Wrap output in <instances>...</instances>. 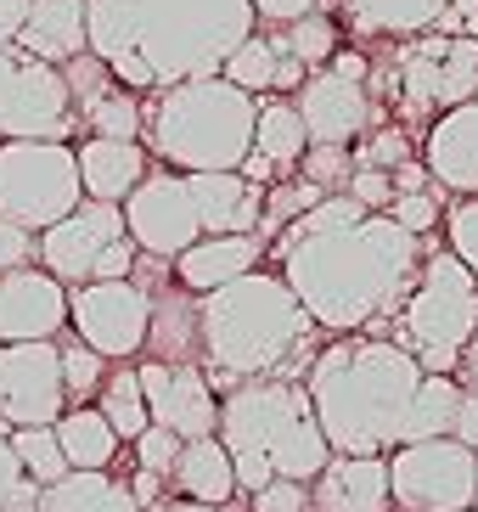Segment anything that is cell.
<instances>
[{
	"label": "cell",
	"mask_w": 478,
	"mask_h": 512,
	"mask_svg": "<svg viewBox=\"0 0 478 512\" xmlns=\"http://www.w3.org/2000/svg\"><path fill=\"white\" fill-rule=\"evenodd\" d=\"M422 254L428 248L417 231H405L394 214L355 203L349 192H327L276 231L282 282L299 293L315 327L327 332L377 327L389 338V321L411 293Z\"/></svg>",
	"instance_id": "1"
},
{
	"label": "cell",
	"mask_w": 478,
	"mask_h": 512,
	"mask_svg": "<svg viewBox=\"0 0 478 512\" xmlns=\"http://www.w3.org/2000/svg\"><path fill=\"white\" fill-rule=\"evenodd\" d=\"M254 29V0H85V46L135 96L220 74Z\"/></svg>",
	"instance_id": "2"
},
{
	"label": "cell",
	"mask_w": 478,
	"mask_h": 512,
	"mask_svg": "<svg viewBox=\"0 0 478 512\" xmlns=\"http://www.w3.org/2000/svg\"><path fill=\"white\" fill-rule=\"evenodd\" d=\"M315 321L299 293L270 271H248L197 293V366L214 389L248 383V377H299L310 366Z\"/></svg>",
	"instance_id": "3"
},
{
	"label": "cell",
	"mask_w": 478,
	"mask_h": 512,
	"mask_svg": "<svg viewBox=\"0 0 478 512\" xmlns=\"http://www.w3.org/2000/svg\"><path fill=\"white\" fill-rule=\"evenodd\" d=\"M422 383V366L394 338H344L321 349L304 372L315 422L338 456H389L400 417Z\"/></svg>",
	"instance_id": "4"
},
{
	"label": "cell",
	"mask_w": 478,
	"mask_h": 512,
	"mask_svg": "<svg viewBox=\"0 0 478 512\" xmlns=\"http://www.w3.org/2000/svg\"><path fill=\"white\" fill-rule=\"evenodd\" d=\"M254 113L259 102L237 91L225 74L209 79H180L164 91H147L141 102V147L152 164H169L180 175L197 169H242L254 152Z\"/></svg>",
	"instance_id": "5"
},
{
	"label": "cell",
	"mask_w": 478,
	"mask_h": 512,
	"mask_svg": "<svg viewBox=\"0 0 478 512\" xmlns=\"http://www.w3.org/2000/svg\"><path fill=\"white\" fill-rule=\"evenodd\" d=\"M220 445L231 456H265L276 479L310 484L327 467L332 445L315 422L310 389L299 377H248L231 383L220 400Z\"/></svg>",
	"instance_id": "6"
},
{
	"label": "cell",
	"mask_w": 478,
	"mask_h": 512,
	"mask_svg": "<svg viewBox=\"0 0 478 512\" xmlns=\"http://www.w3.org/2000/svg\"><path fill=\"white\" fill-rule=\"evenodd\" d=\"M478 332V276L450 248H428L411 293L389 321V338L417 355L422 372H456L467 338Z\"/></svg>",
	"instance_id": "7"
},
{
	"label": "cell",
	"mask_w": 478,
	"mask_h": 512,
	"mask_svg": "<svg viewBox=\"0 0 478 512\" xmlns=\"http://www.w3.org/2000/svg\"><path fill=\"white\" fill-rule=\"evenodd\" d=\"M85 203L79 158L68 141H0V214L40 237Z\"/></svg>",
	"instance_id": "8"
},
{
	"label": "cell",
	"mask_w": 478,
	"mask_h": 512,
	"mask_svg": "<svg viewBox=\"0 0 478 512\" xmlns=\"http://www.w3.org/2000/svg\"><path fill=\"white\" fill-rule=\"evenodd\" d=\"M394 512H462L478 507V451L456 434L417 439L389 451Z\"/></svg>",
	"instance_id": "9"
},
{
	"label": "cell",
	"mask_w": 478,
	"mask_h": 512,
	"mask_svg": "<svg viewBox=\"0 0 478 512\" xmlns=\"http://www.w3.org/2000/svg\"><path fill=\"white\" fill-rule=\"evenodd\" d=\"M79 130L57 62L0 46V141H68Z\"/></svg>",
	"instance_id": "10"
},
{
	"label": "cell",
	"mask_w": 478,
	"mask_h": 512,
	"mask_svg": "<svg viewBox=\"0 0 478 512\" xmlns=\"http://www.w3.org/2000/svg\"><path fill=\"white\" fill-rule=\"evenodd\" d=\"M68 327H74L96 355H107V361H135V355L147 349V327H152L147 287L135 282V276L68 287Z\"/></svg>",
	"instance_id": "11"
},
{
	"label": "cell",
	"mask_w": 478,
	"mask_h": 512,
	"mask_svg": "<svg viewBox=\"0 0 478 512\" xmlns=\"http://www.w3.org/2000/svg\"><path fill=\"white\" fill-rule=\"evenodd\" d=\"M478 96V40L473 34H445V40H417L400 57V113L428 119L445 107Z\"/></svg>",
	"instance_id": "12"
},
{
	"label": "cell",
	"mask_w": 478,
	"mask_h": 512,
	"mask_svg": "<svg viewBox=\"0 0 478 512\" xmlns=\"http://www.w3.org/2000/svg\"><path fill=\"white\" fill-rule=\"evenodd\" d=\"M124 209V231L141 254H158V259H175L186 254L197 237H203V220H197V203L186 192V175L169 164L147 169L141 186L119 203Z\"/></svg>",
	"instance_id": "13"
},
{
	"label": "cell",
	"mask_w": 478,
	"mask_h": 512,
	"mask_svg": "<svg viewBox=\"0 0 478 512\" xmlns=\"http://www.w3.org/2000/svg\"><path fill=\"white\" fill-rule=\"evenodd\" d=\"M299 119L304 136L321 147H349L355 136L372 130V96H366V62L360 57H332V68H315L299 85Z\"/></svg>",
	"instance_id": "14"
},
{
	"label": "cell",
	"mask_w": 478,
	"mask_h": 512,
	"mask_svg": "<svg viewBox=\"0 0 478 512\" xmlns=\"http://www.w3.org/2000/svg\"><path fill=\"white\" fill-rule=\"evenodd\" d=\"M62 411H68V394H62L57 338L0 344V422L34 428V422H57Z\"/></svg>",
	"instance_id": "15"
},
{
	"label": "cell",
	"mask_w": 478,
	"mask_h": 512,
	"mask_svg": "<svg viewBox=\"0 0 478 512\" xmlns=\"http://www.w3.org/2000/svg\"><path fill=\"white\" fill-rule=\"evenodd\" d=\"M119 237H130V231H124V209H119V203H96V197H85L79 209L62 214L57 226L40 231L34 265H45L62 287H79V282L96 276V259H102Z\"/></svg>",
	"instance_id": "16"
},
{
	"label": "cell",
	"mask_w": 478,
	"mask_h": 512,
	"mask_svg": "<svg viewBox=\"0 0 478 512\" xmlns=\"http://www.w3.org/2000/svg\"><path fill=\"white\" fill-rule=\"evenodd\" d=\"M141 394H147V417L180 439H203L220 428V394L209 372L197 361H141Z\"/></svg>",
	"instance_id": "17"
},
{
	"label": "cell",
	"mask_w": 478,
	"mask_h": 512,
	"mask_svg": "<svg viewBox=\"0 0 478 512\" xmlns=\"http://www.w3.org/2000/svg\"><path fill=\"white\" fill-rule=\"evenodd\" d=\"M68 96H74V119L85 124V136H113V141H141V96L130 85L107 74V62L96 51L62 62Z\"/></svg>",
	"instance_id": "18"
},
{
	"label": "cell",
	"mask_w": 478,
	"mask_h": 512,
	"mask_svg": "<svg viewBox=\"0 0 478 512\" xmlns=\"http://www.w3.org/2000/svg\"><path fill=\"white\" fill-rule=\"evenodd\" d=\"M68 327V287L45 265H17L0 276V344L57 338Z\"/></svg>",
	"instance_id": "19"
},
{
	"label": "cell",
	"mask_w": 478,
	"mask_h": 512,
	"mask_svg": "<svg viewBox=\"0 0 478 512\" xmlns=\"http://www.w3.org/2000/svg\"><path fill=\"white\" fill-rule=\"evenodd\" d=\"M422 164H428L434 186L462 192V197H478V96L445 107V113L428 124Z\"/></svg>",
	"instance_id": "20"
},
{
	"label": "cell",
	"mask_w": 478,
	"mask_h": 512,
	"mask_svg": "<svg viewBox=\"0 0 478 512\" xmlns=\"http://www.w3.org/2000/svg\"><path fill=\"white\" fill-rule=\"evenodd\" d=\"M389 456H327L310 479V512H389Z\"/></svg>",
	"instance_id": "21"
},
{
	"label": "cell",
	"mask_w": 478,
	"mask_h": 512,
	"mask_svg": "<svg viewBox=\"0 0 478 512\" xmlns=\"http://www.w3.org/2000/svg\"><path fill=\"white\" fill-rule=\"evenodd\" d=\"M265 259V237L259 231H220V237H197L186 254L169 259V271L186 293H214L220 282H237V276L259 271Z\"/></svg>",
	"instance_id": "22"
},
{
	"label": "cell",
	"mask_w": 478,
	"mask_h": 512,
	"mask_svg": "<svg viewBox=\"0 0 478 512\" xmlns=\"http://www.w3.org/2000/svg\"><path fill=\"white\" fill-rule=\"evenodd\" d=\"M186 192H192V203H197L203 237H220V231H259L265 192H259V181H248L242 169H197V175H186Z\"/></svg>",
	"instance_id": "23"
},
{
	"label": "cell",
	"mask_w": 478,
	"mask_h": 512,
	"mask_svg": "<svg viewBox=\"0 0 478 512\" xmlns=\"http://www.w3.org/2000/svg\"><path fill=\"white\" fill-rule=\"evenodd\" d=\"M74 158H79V186L96 203H124L152 169V152L141 141H113V136H85L74 147Z\"/></svg>",
	"instance_id": "24"
},
{
	"label": "cell",
	"mask_w": 478,
	"mask_h": 512,
	"mask_svg": "<svg viewBox=\"0 0 478 512\" xmlns=\"http://www.w3.org/2000/svg\"><path fill=\"white\" fill-rule=\"evenodd\" d=\"M169 484H175V496L209 501V507H231V501H237V467H231V451L220 445V434L180 439Z\"/></svg>",
	"instance_id": "25"
},
{
	"label": "cell",
	"mask_w": 478,
	"mask_h": 512,
	"mask_svg": "<svg viewBox=\"0 0 478 512\" xmlns=\"http://www.w3.org/2000/svg\"><path fill=\"white\" fill-rule=\"evenodd\" d=\"M17 51H29V57L40 62H68L79 57L85 46V0H29V23H23V34L12 40Z\"/></svg>",
	"instance_id": "26"
},
{
	"label": "cell",
	"mask_w": 478,
	"mask_h": 512,
	"mask_svg": "<svg viewBox=\"0 0 478 512\" xmlns=\"http://www.w3.org/2000/svg\"><path fill=\"white\" fill-rule=\"evenodd\" d=\"M220 74L231 79L237 91H248V96H254V91H299V85H304V62L287 57V46L276 40V29H270V34L254 29L237 51H231V57H225Z\"/></svg>",
	"instance_id": "27"
},
{
	"label": "cell",
	"mask_w": 478,
	"mask_h": 512,
	"mask_svg": "<svg viewBox=\"0 0 478 512\" xmlns=\"http://www.w3.org/2000/svg\"><path fill=\"white\" fill-rule=\"evenodd\" d=\"M40 512H141L130 496V479L113 467H68L57 484L40 490Z\"/></svg>",
	"instance_id": "28"
},
{
	"label": "cell",
	"mask_w": 478,
	"mask_h": 512,
	"mask_svg": "<svg viewBox=\"0 0 478 512\" xmlns=\"http://www.w3.org/2000/svg\"><path fill=\"white\" fill-rule=\"evenodd\" d=\"M456 406H462V383L456 372H422L417 394L400 417V445H417V439H439L456 428Z\"/></svg>",
	"instance_id": "29"
},
{
	"label": "cell",
	"mask_w": 478,
	"mask_h": 512,
	"mask_svg": "<svg viewBox=\"0 0 478 512\" xmlns=\"http://www.w3.org/2000/svg\"><path fill=\"white\" fill-rule=\"evenodd\" d=\"M51 428H57V445H62V456H68V467H113L119 462L124 439L113 434V422L96 406H68Z\"/></svg>",
	"instance_id": "30"
},
{
	"label": "cell",
	"mask_w": 478,
	"mask_h": 512,
	"mask_svg": "<svg viewBox=\"0 0 478 512\" xmlns=\"http://www.w3.org/2000/svg\"><path fill=\"white\" fill-rule=\"evenodd\" d=\"M360 34H428L450 12V0H344Z\"/></svg>",
	"instance_id": "31"
},
{
	"label": "cell",
	"mask_w": 478,
	"mask_h": 512,
	"mask_svg": "<svg viewBox=\"0 0 478 512\" xmlns=\"http://www.w3.org/2000/svg\"><path fill=\"white\" fill-rule=\"evenodd\" d=\"M304 147H310V136H304L299 107L282 102V96L259 102V113H254V152L259 158H265L270 169H293L304 158Z\"/></svg>",
	"instance_id": "32"
},
{
	"label": "cell",
	"mask_w": 478,
	"mask_h": 512,
	"mask_svg": "<svg viewBox=\"0 0 478 512\" xmlns=\"http://www.w3.org/2000/svg\"><path fill=\"white\" fill-rule=\"evenodd\" d=\"M90 406L113 422V434H119L124 445H130V439L152 422V417H147V394H141V372H135L130 361H113V366H107L102 389H96V400H90Z\"/></svg>",
	"instance_id": "33"
},
{
	"label": "cell",
	"mask_w": 478,
	"mask_h": 512,
	"mask_svg": "<svg viewBox=\"0 0 478 512\" xmlns=\"http://www.w3.org/2000/svg\"><path fill=\"white\" fill-rule=\"evenodd\" d=\"M57 361H62V394H68V406H90L96 389H102L107 366H113L107 355H96V349L68 327L57 332Z\"/></svg>",
	"instance_id": "34"
},
{
	"label": "cell",
	"mask_w": 478,
	"mask_h": 512,
	"mask_svg": "<svg viewBox=\"0 0 478 512\" xmlns=\"http://www.w3.org/2000/svg\"><path fill=\"white\" fill-rule=\"evenodd\" d=\"M12 451H17V462H23V473H29L34 484H57L62 473H68V456H62V445H57V428L51 422H34V428H12Z\"/></svg>",
	"instance_id": "35"
},
{
	"label": "cell",
	"mask_w": 478,
	"mask_h": 512,
	"mask_svg": "<svg viewBox=\"0 0 478 512\" xmlns=\"http://www.w3.org/2000/svg\"><path fill=\"white\" fill-rule=\"evenodd\" d=\"M276 40H282L287 57H299L304 68H321V62L338 57V23L321 17V12H304V17H293V23H282Z\"/></svg>",
	"instance_id": "36"
},
{
	"label": "cell",
	"mask_w": 478,
	"mask_h": 512,
	"mask_svg": "<svg viewBox=\"0 0 478 512\" xmlns=\"http://www.w3.org/2000/svg\"><path fill=\"white\" fill-rule=\"evenodd\" d=\"M0 512H40V484L23 473L6 434H0Z\"/></svg>",
	"instance_id": "37"
},
{
	"label": "cell",
	"mask_w": 478,
	"mask_h": 512,
	"mask_svg": "<svg viewBox=\"0 0 478 512\" xmlns=\"http://www.w3.org/2000/svg\"><path fill=\"white\" fill-rule=\"evenodd\" d=\"M321 197H327V192H321L315 181H299V186H276V197H270V209L259 214V237L270 242L276 231L287 226V220H299V214L310 209V203H321Z\"/></svg>",
	"instance_id": "38"
},
{
	"label": "cell",
	"mask_w": 478,
	"mask_h": 512,
	"mask_svg": "<svg viewBox=\"0 0 478 512\" xmlns=\"http://www.w3.org/2000/svg\"><path fill=\"white\" fill-rule=\"evenodd\" d=\"M445 231H450V254H456V259L467 265V271L478 276V197H462V203H450Z\"/></svg>",
	"instance_id": "39"
},
{
	"label": "cell",
	"mask_w": 478,
	"mask_h": 512,
	"mask_svg": "<svg viewBox=\"0 0 478 512\" xmlns=\"http://www.w3.org/2000/svg\"><path fill=\"white\" fill-rule=\"evenodd\" d=\"M130 451H135V467H147V473H164L169 479V467H175V456H180V434L147 422V428L130 439Z\"/></svg>",
	"instance_id": "40"
},
{
	"label": "cell",
	"mask_w": 478,
	"mask_h": 512,
	"mask_svg": "<svg viewBox=\"0 0 478 512\" xmlns=\"http://www.w3.org/2000/svg\"><path fill=\"white\" fill-rule=\"evenodd\" d=\"M304 152H310V158H304V181H315L321 192L349 181V169H355V152L349 147H321V141H310Z\"/></svg>",
	"instance_id": "41"
},
{
	"label": "cell",
	"mask_w": 478,
	"mask_h": 512,
	"mask_svg": "<svg viewBox=\"0 0 478 512\" xmlns=\"http://www.w3.org/2000/svg\"><path fill=\"white\" fill-rule=\"evenodd\" d=\"M383 214H394L405 231H417V237H428V231L439 226V197L422 186V192H394V203Z\"/></svg>",
	"instance_id": "42"
},
{
	"label": "cell",
	"mask_w": 478,
	"mask_h": 512,
	"mask_svg": "<svg viewBox=\"0 0 478 512\" xmlns=\"http://www.w3.org/2000/svg\"><path fill=\"white\" fill-rule=\"evenodd\" d=\"M254 512H310V484L304 479H270L248 496Z\"/></svg>",
	"instance_id": "43"
},
{
	"label": "cell",
	"mask_w": 478,
	"mask_h": 512,
	"mask_svg": "<svg viewBox=\"0 0 478 512\" xmlns=\"http://www.w3.org/2000/svg\"><path fill=\"white\" fill-rule=\"evenodd\" d=\"M349 197H355V203H366V209L383 214V209L394 203V175H389V169H366V164L349 169Z\"/></svg>",
	"instance_id": "44"
},
{
	"label": "cell",
	"mask_w": 478,
	"mask_h": 512,
	"mask_svg": "<svg viewBox=\"0 0 478 512\" xmlns=\"http://www.w3.org/2000/svg\"><path fill=\"white\" fill-rule=\"evenodd\" d=\"M405 158H411V147H405L400 130H377V136L366 141V152H360V164L366 169H400Z\"/></svg>",
	"instance_id": "45"
},
{
	"label": "cell",
	"mask_w": 478,
	"mask_h": 512,
	"mask_svg": "<svg viewBox=\"0 0 478 512\" xmlns=\"http://www.w3.org/2000/svg\"><path fill=\"white\" fill-rule=\"evenodd\" d=\"M315 6H321V0H254V17H259V23H270V29H282V23L315 12Z\"/></svg>",
	"instance_id": "46"
},
{
	"label": "cell",
	"mask_w": 478,
	"mask_h": 512,
	"mask_svg": "<svg viewBox=\"0 0 478 512\" xmlns=\"http://www.w3.org/2000/svg\"><path fill=\"white\" fill-rule=\"evenodd\" d=\"M164 473H147V467H135V473H130V496H135V507H141V512H158V507H164Z\"/></svg>",
	"instance_id": "47"
},
{
	"label": "cell",
	"mask_w": 478,
	"mask_h": 512,
	"mask_svg": "<svg viewBox=\"0 0 478 512\" xmlns=\"http://www.w3.org/2000/svg\"><path fill=\"white\" fill-rule=\"evenodd\" d=\"M450 434L478 451V389H462V406H456V428Z\"/></svg>",
	"instance_id": "48"
},
{
	"label": "cell",
	"mask_w": 478,
	"mask_h": 512,
	"mask_svg": "<svg viewBox=\"0 0 478 512\" xmlns=\"http://www.w3.org/2000/svg\"><path fill=\"white\" fill-rule=\"evenodd\" d=\"M29 23V0H0V46H12Z\"/></svg>",
	"instance_id": "49"
},
{
	"label": "cell",
	"mask_w": 478,
	"mask_h": 512,
	"mask_svg": "<svg viewBox=\"0 0 478 512\" xmlns=\"http://www.w3.org/2000/svg\"><path fill=\"white\" fill-rule=\"evenodd\" d=\"M428 181H434V175H428V164H411V158H405V164L394 169V192H422Z\"/></svg>",
	"instance_id": "50"
},
{
	"label": "cell",
	"mask_w": 478,
	"mask_h": 512,
	"mask_svg": "<svg viewBox=\"0 0 478 512\" xmlns=\"http://www.w3.org/2000/svg\"><path fill=\"white\" fill-rule=\"evenodd\" d=\"M158 512H220V507H209V501H192V496H169Z\"/></svg>",
	"instance_id": "51"
},
{
	"label": "cell",
	"mask_w": 478,
	"mask_h": 512,
	"mask_svg": "<svg viewBox=\"0 0 478 512\" xmlns=\"http://www.w3.org/2000/svg\"><path fill=\"white\" fill-rule=\"evenodd\" d=\"M462 512H478V507H462Z\"/></svg>",
	"instance_id": "52"
}]
</instances>
